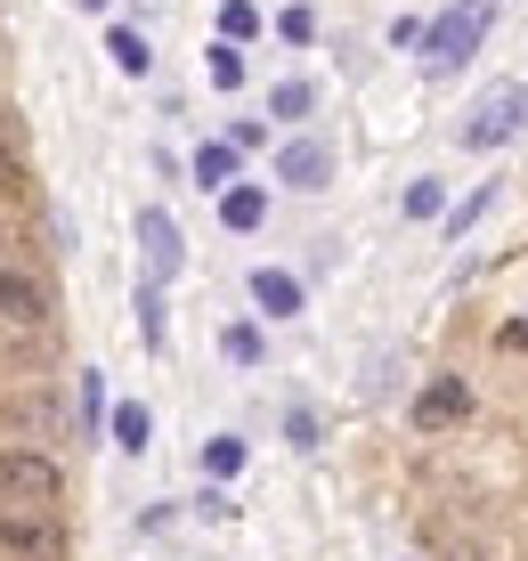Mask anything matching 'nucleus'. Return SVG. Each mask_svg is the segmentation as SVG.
<instances>
[{
  "label": "nucleus",
  "mask_w": 528,
  "mask_h": 561,
  "mask_svg": "<svg viewBox=\"0 0 528 561\" xmlns=\"http://www.w3.org/2000/svg\"><path fill=\"white\" fill-rule=\"evenodd\" d=\"M277 180L301 187V196H318V187L334 180V154H325V139H285V147H277Z\"/></svg>",
  "instance_id": "6"
},
{
  "label": "nucleus",
  "mask_w": 528,
  "mask_h": 561,
  "mask_svg": "<svg viewBox=\"0 0 528 561\" xmlns=\"http://www.w3.org/2000/svg\"><path fill=\"white\" fill-rule=\"evenodd\" d=\"M220 220L237 228V237H252V228L268 220V196H261V187H244V180H237V187H228V196H220Z\"/></svg>",
  "instance_id": "11"
},
{
  "label": "nucleus",
  "mask_w": 528,
  "mask_h": 561,
  "mask_svg": "<svg viewBox=\"0 0 528 561\" xmlns=\"http://www.w3.org/2000/svg\"><path fill=\"white\" fill-rule=\"evenodd\" d=\"M285 432H292V448H318V415H309V408H292Z\"/></svg>",
  "instance_id": "23"
},
{
  "label": "nucleus",
  "mask_w": 528,
  "mask_h": 561,
  "mask_svg": "<svg viewBox=\"0 0 528 561\" xmlns=\"http://www.w3.org/2000/svg\"><path fill=\"white\" fill-rule=\"evenodd\" d=\"M204 472H211V489H220V480H237L244 472V439H204Z\"/></svg>",
  "instance_id": "13"
},
{
  "label": "nucleus",
  "mask_w": 528,
  "mask_h": 561,
  "mask_svg": "<svg viewBox=\"0 0 528 561\" xmlns=\"http://www.w3.org/2000/svg\"><path fill=\"white\" fill-rule=\"evenodd\" d=\"M0 318H9V325H42V318H49L42 277H25V268H0Z\"/></svg>",
  "instance_id": "8"
},
{
  "label": "nucleus",
  "mask_w": 528,
  "mask_h": 561,
  "mask_svg": "<svg viewBox=\"0 0 528 561\" xmlns=\"http://www.w3.org/2000/svg\"><path fill=\"white\" fill-rule=\"evenodd\" d=\"M432 211H439V180H415L406 187V220H432Z\"/></svg>",
  "instance_id": "22"
},
{
  "label": "nucleus",
  "mask_w": 528,
  "mask_h": 561,
  "mask_svg": "<svg viewBox=\"0 0 528 561\" xmlns=\"http://www.w3.org/2000/svg\"><path fill=\"white\" fill-rule=\"evenodd\" d=\"M252 301H261V318H301V277H285V268H252Z\"/></svg>",
  "instance_id": "9"
},
{
  "label": "nucleus",
  "mask_w": 528,
  "mask_h": 561,
  "mask_svg": "<svg viewBox=\"0 0 528 561\" xmlns=\"http://www.w3.org/2000/svg\"><path fill=\"white\" fill-rule=\"evenodd\" d=\"M463 415H472V382L439 375V382H423V391H415V423H423V432H439V423H463Z\"/></svg>",
  "instance_id": "7"
},
{
  "label": "nucleus",
  "mask_w": 528,
  "mask_h": 561,
  "mask_svg": "<svg viewBox=\"0 0 528 561\" xmlns=\"http://www.w3.org/2000/svg\"><path fill=\"white\" fill-rule=\"evenodd\" d=\"M147 432H154V415L139 408V399H123V408H114V448H123V456H147Z\"/></svg>",
  "instance_id": "12"
},
{
  "label": "nucleus",
  "mask_w": 528,
  "mask_h": 561,
  "mask_svg": "<svg viewBox=\"0 0 528 561\" xmlns=\"http://www.w3.org/2000/svg\"><path fill=\"white\" fill-rule=\"evenodd\" d=\"M309 106H318V90H309V82H277V90H268V114H285V123H301Z\"/></svg>",
  "instance_id": "15"
},
{
  "label": "nucleus",
  "mask_w": 528,
  "mask_h": 561,
  "mask_svg": "<svg viewBox=\"0 0 528 561\" xmlns=\"http://www.w3.org/2000/svg\"><path fill=\"white\" fill-rule=\"evenodd\" d=\"M139 244H147V268L154 277L147 285H163V277H180V261H187V244H180V220H171L163 204H147L139 211Z\"/></svg>",
  "instance_id": "5"
},
{
  "label": "nucleus",
  "mask_w": 528,
  "mask_h": 561,
  "mask_svg": "<svg viewBox=\"0 0 528 561\" xmlns=\"http://www.w3.org/2000/svg\"><path fill=\"white\" fill-rule=\"evenodd\" d=\"M496 204V187H480V196H463L456 211H447V237H463V228H480V211Z\"/></svg>",
  "instance_id": "19"
},
{
  "label": "nucleus",
  "mask_w": 528,
  "mask_h": 561,
  "mask_svg": "<svg viewBox=\"0 0 528 561\" xmlns=\"http://www.w3.org/2000/svg\"><path fill=\"white\" fill-rule=\"evenodd\" d=\"M496 342H504V351H528V318H513V325H504Z\"/></svg>",
  "instance_id": "25"
},
{
  "label": "nucleus",
  "mask_w": 528,
  "mask_h": 561,
  "mask_svg": "<svg viewBox=\"0 0 528 561\" xmlns=\"http://www.w3.org/2000/svg\"><path fill=\"white\" fill-rule=\"evenodd\" d=\"M106 49H114V66H123V73H147V42H139L130 25H114V33H106Z\"/></svg>",
  "instance_id": "16"
},
{
  "label": "nucleus",
  "mask_w": 528,
  "mask_h": 561,
  "mask_svg": "<svg viewBox=\"0 0 528 561\" xmlns=\"http://www.w3.org/2000/svg\"><path fill=\"white\" fill-rule=\"evenodd\" d=\"M66 496V472L42 448H0V513H49Z\"/></svg>",
  "instance_id": "1"
},
{
  "label": "nucleus",
  "mask_w": 528,
  "mask_h": 561,
  "mask_svg": "<svg viewBox=\"0 0 528 561\" xmlns=\"http://www.w3.org/2000/svg\"><path fill=\"white\" fill-rule=\"evenodd\" d=\"M277 33H285V42H309V33H318V16H309V9H285Z\"/></svg>",
  "instance_id": "24"
},
{
  "label": "nucleus",
  "mask_w": 528,
  "mask_h": 561,
  "mask_svg": "<svg viewBox=\"0 0 528 561\" xmlns=\"http://www.w3.org/2000/svg\"><path fill=\"white\" fill-rule=\"evenodd\" d=\"M487 25H496V0H456L439 25H423V66H432V73H456L463 57L487 42Z\"/></svg>",
  "instance_id": "2"
},
{
  "label": "nucleus",
  "mask_w": 528,
  "mask_h": 561,
  "mask_svg": "<svg viewBox=\"0 0 528 561\" xmlns=\"http://www.w3.org/2000/svg\"><path fill=\"white\" fill-rule=\"evenodd\" d=\"M97 415H106V375L90 366L82 375V432H97Z\"/></svg>",
  "instance_id": "21"
},
{
  "label": "nucleus",
  "mask_w": 528,
  "mask_h": 561,
  "mask_svg": "<svg viewBox=\"0 0 528 561\" xmlns=\"http://www.w3.org/2000/svg\"><path fill=\"white\" fill-rule=\"evenodd\" d=\"M82 9H114V0H82Z\"/></svg>",
  "instance_id": "26"
},
{
  "label": "nucleus",
  "mask_w": 528,
  "mask_h": 561,
  "mask_svg": "<svg viewBox=\"0 0 528 561\" xmlns=\"http://www.w3.org/2000/svg\"><path fill=\"white\" fill-rule=\"evenodd\" d=\"M520 123H528V90H520V82H496V90H487V99L472 106V123H463L456 139L480 154V147H504V139L520 130Z\"/></svg>",
  "instance_id": "3"
},
{
  "label": "nucleus",
  "mask_w": 528,
  "mask_h": 561,
  "mask_svg": "<svg viewBox=\"0 0 528 561\" xmlns=\"http://www.w3.org/2000/svg\"><path fill=\"white\" fill-rule=\"evenodd\" d=\"M220 351L237 358V366H261V334H252V325H228V334H220Z\"/></svg>",
  "instance_id": "20"
},
{
  "label": "nucleus",
  "mask_w": 528,
  "mask_h": 561,
  "mask_svg": "<svg viewBox=\"0 0 528 561\" xmlns=\"http://www.w3.org/2000/svg\"><path fill=\"white\" fill-rule=\"evenodd\" d=\"M139 334H147V351H163V285L139 294Z\"/></svg>",
  "instance_id": "17"
},
{
  "label": "nucleus",
  "mask_w": 528,
  "mask_h": 561,
  "mask_svg": "<svg viewBox=\"0 0 528 561\" xmlns=\"http://www.w3.org/2000/svg\"><path fill=\"white\" fill-rule=\"evenodd\" d=\"M195 187H211V196H228V187H237V147H228V139L195 147Z\"/></svg>",
  "instance_id": "10"
},
{
  "label": "nucleus",
  "mask_w": 528,
  "mask_h": 561,
  "mask_svg": "<svg viewBox=\"0 0 528 561\" xmlns=\"http://www.w3.org/2000/svg\"><path fill=\"white\" fill-rule=\"evenodd\" d=\"M0 553L9 561H57L66 553V529H57V513H0Z\"/></svg>",
  "instance_id": "4"
},
{
  "label": "nucleus",
  "mask_w": 528,
  "mask_h": 561,
  "mask_svg": "<svg viewBox=\"0 0 528 561\" xmlns=\"http://www.w3.org/2000/svg\"><path fill=\"white\" fill-rule=\"evenodd\" d=\"M211 82H220V90H244V49H211Z\"/></svg>",
  "instance_id": "18"
},
{
  "label": "nucleus",
  "mask_w": 528,
  "mask_h": 561,
  "mask_svg": "<svg viewBox=\"0 0 528 561\" xmlns=\"http://www.w3.org/2000/svg\"><path fill=\"white\" fill-rule=\"evenodd\" d=\"M252 33H261V9H252V0H220V42L237 49V42H252Z\"/></svg>",
  "instance_id": "14"
}]
</instances>
